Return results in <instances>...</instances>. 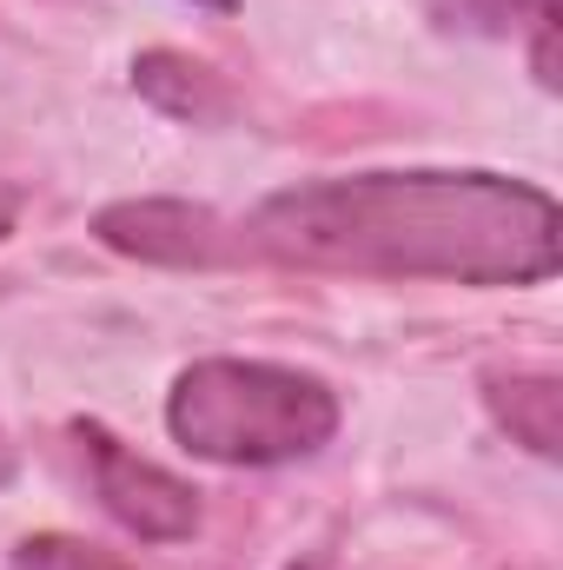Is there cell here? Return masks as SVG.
I'll list each match as a JSON object with an SVG mask.
<instances>
[{
    "mask_svg": "<svg viewBox=\"0 0 563 570\" xmlns=\"http://www.w3.org/2000/svg\"><path fill=\"white\" fill-rule=\"evenodd\" d=\"M239 253L352 279L544 285L557 273V199L504 173H338L259 199Z\"/></svg>",
    "mask_w": 563,
    "mask_h": 570,
    "instance_id": "1",
    "label": "cell"
},
{
    "mask_svg": "<svg viewBox=\"0 0 563 570\" xmlns=\"http://www.w3.org/2000/svg\"><path fill=\"white\" fill-rule=\"evenodd\" d=\"M166 431L206 464H292L332 444L338 392L298 365L199 358L166 399Z\"/></svg>",
    "mask_w": 563,
    "mask_h": 570,
    "instance_id": "2",
    "label": "cell"
},
{
    "mask_svg": "<svg viewBox=\"0 0 563 570\" xmlns=\"http://www.w3.org/2000/svg\"><path fill=\"white\" fill-rule=\"evenodd\" d=\"M87 464H93V491L107 504L113 524H127L146 544H179L199 531V491L186 478H172L166 464L140 458L134 444H120L107 425H80Z\"/></svg>",
    "mask_w": 563,
    "mask_h": 570,
    "instance_id": "3",
    "label": "cell"
},
{
    "mask_svg": "<svg viewBox=\"0 0 563 570\" xmlns=\"http://www.w3.org/2000/svg\"><path fill=\"white\" fill-rule=\"evenodd\" d=\"M93 233L146 266H219L226 259V226L206 206L186 199H120L93 219Z\"/></svg>",
    "mask_w": 563,
    "mask_h": 570,
    "instance_id": "4",
    "label": "cell"
},
{
    "mask_svg": "<svg viewBox=\"0 0 563 570\" xmlns=\"http://www.w3.org/2000/svg\"><path fill=\"white\" fill-rule=\"evenodd\" d=\"M444 27H471V33H511L531 27V60L537 80L557 87V0H437Z\"/></svg>",
    "mask_w": 563,
    "mask_h": 570,
    "instance_id": "5",
    "label": "cell"
},
{
    "mask_svg": "<svg viewBox=\"0 0 563 570\" xmlns=\"http://www.w3.org/2000/svg\"><path fill=\"white\" fill-rule=\"evenodd\" d=\"M134 87L159 114H172V120H213V114H226V87L213 80V67H199L186 53H166V47L146 53L140 67H134Z\"/></svg>",
    "mask_w": 563,
    "mask_h": 570,
    "instance_id": "6",
    "label": "cell"
},
{
    "mask_svg": "<svg viewBox=\"0 0 563 570\" xmlns=\"http://www.w3.org/2000/svg\"><path fill=\"white\" fill-rule=\"evenodd\" d=\"M491 412H497V425L511 431L517 444H531L537 458H557V379H491Z\"/></svg>",
    "mask_w": 563,
    "mask_h": 570,
    "instance_id": "7",
    "label": "cell"
},
{
    "mask_svg": "<svg viewBox=\"0 0 563 570\" xmlns=\"http://www.w3.org/2000/svg\"><path fill=\"white\" fill-rule=\"evenodd\" d=\"M13 570H140V564H127L120 551H100V544H87V538L40 531V538H20Z\"/></svg>",
    "mask_w": 563,
    "mask_h": 570,
    "instance_id": "8",
    "label": "cell"
},
{
    "mask_svg": "<svg viewBox=\"0 0 563 570\" xmlns=\"http://www.w3.org/2000/svg\"><path fill=\"white\" fill-rule=\"evenodd\" d=\"M13 219H20V193H13V186H0V239L13 233Z\"/></svg>",
    "mask_w": 563,
    "mask_h": 570,
    "instance_id": "9",
    "label": "cell"
},
{
    "mask_svg": "<svg viewBox=\"0 0 563 570\" xmlns=\"http://www.w3.org/2000/svg\"><path fill=\"white\" fill-rule=\"evenodd\" d=\"M13 478V444H7V431H0V484Z\"/></svg>",
    "mask_w": 563,
    "mask_h": 570,
    "instance_id": "10",
    "label": "cell"
},
{
    "mask_svg": "<svg viewBox=\"0 0 563 570\" xmlns=\"http://www.w3.org/2000/svg\"><path fill=\"white\" fill-rule=\"evenodd\" d=\"M192 7H213V13H233L239 0H192Z\"/></svg>",
    "mask_w": 563,
    "mask_h": 570,
    "instance_id": "11",
    "label": "cell"
}]
</instances>
